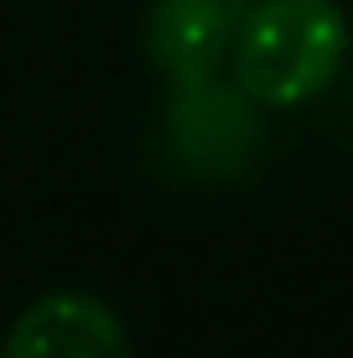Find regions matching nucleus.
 I'll list each match as a JSON object with an SVG mask.
<instances>
[{
    "instance_id": "1",
    "label": "nucleus",
    "mask_w": 353,
    "mask_h": 358,
    "mask_svg": "<svg viewBox=\"0 0 353 358\" xmlns=\"http://www.w3.org/2000/svg\"><path fill=\"white\" fill-rule=\"evenodd\" d=\"M234 89L254 109H296L333 89L348 57L338 0H254L234 27Z\"/></svg>"
},
{
    "instance_id": "2",
    "label": "nucleus",
    "mask_w": 353,
    "mask_h": 358,
    "mask_svg": "<svg viewBox=\"0 0 353 358\" xmlns=\"http://www.w3.org/2000/svg\"><path fill=\"white\" fill-rule=\"evenodd\" d=\"M0 358H130V332L104 296L63 286L10 322Z\"/></svg>"
},
{
    "instance_id": "3",
    "label": "nucleus",
    "mask_w": 353,
    "mask_h": 358,
    "mask_svg": "<svg viewBox=\"0 0 353 358\" xmlns=\"http://www.w3.org/2000/svg\"><path fill=\"white\" fill-rule=\"evenodd\" d=\"M239 10L229 0H151L145 10V57L172 89L213 83L234 47Z\"/></svg>"
},
{
    "instance_id": "4",
    "label": "nucleus",
    "mask_w": 353,
    "mask_h": 358,
    "mask_svg": "<svg viewBox=\"0 0 353 358\" xmlns=\"http://www.w3.org/2000/svg\"><path fill=\"white\" fill-rule=\"evenodd\" d=\"M172 135L182 141V151H187L192 166L234 171V166H245V156L260 145V120H254V104L239 89L198 83V89H177Z\"/></svg>"
}]
</instances>
